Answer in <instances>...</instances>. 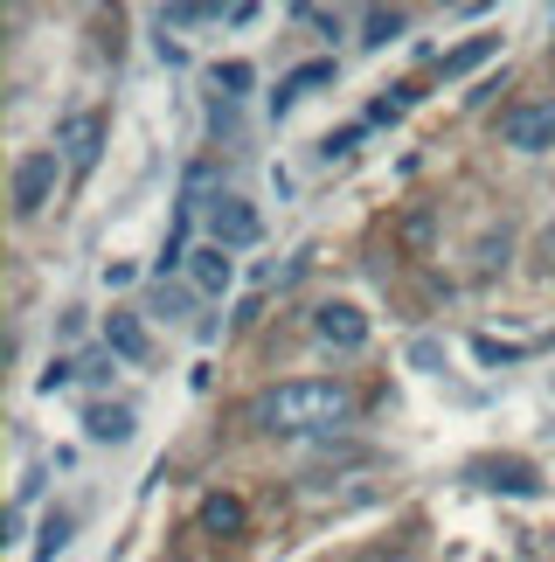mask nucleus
I'll use <instances>...</instances> for the list:
<instances>
[{
  "label": "nucleus",
  "mask_w": 555,
  "mask_h": 562,
  "mask_svg": "<svg viewBox=\"0 0 555 562\" xmlns=\"http://www.w3.org/2000/svg\"><path fill=\"white\" fill-rule=\"evenodd\" d=\"M229 278H237V265H229V250H195V292H229Z\"/></svg>",
  "instance_id": "12"
},
{
  "label": "nucleus",
  "mask_w": 555,
  "mask_h": 562,
  "mask_svg": "<svg viewBox=\"0 0 555 562\" xmlns=\"http://www.w3.org/2000/svg\"><path fill=\"white\" fill-rule=\"evenodd\" d=\"M403 35V14L396 8H375L369 21H361V42H369V49H382V42H396Z\"/></svg>",
  "instance_id": "13"
},
{
  "label": "nucleus",
  "mask_w": 555,
  "mask_h": 562,
  "mask_svg": "<svg viewBox=\"0 0 555 562\" xmlns=\"http://www.w3.org/2000/svg\"><path fill=\"white\" fill-rule=\"evenodd\" d=\"M319 83H333V63H298V70L271 91V104H278V112H292V104L306 98V91H319Z\"/></svg>",
  "instance_id": "9"
},
{
  "label": "nucleus",
  "mask_w": 555,
  "mask_h": 562,
  "mask_svg": "<svg viewBox=\"0 0 555 562\" xmlns=\"http://www.w3.org/2000/svg\"><path fill=\"white\" fill-rule=\"evenodd\" d=\"M70 375H77V369H70V361H56V369H49V375H42V396H56V389H63V382H70Z\"/></svg>",
  "instance_id": "18"
},
{
  "label": "nucleus",
  "mask_w": 555,
  "mask_h": 562,
  "mask_svg": "<svg viewBox=\"0 0 555 562\" xmlns=\"http://www.w3.org/2000/svg\"><path fill=\"white\" fill-rule=\"evenodd\" d=\"M83 430H91L98 445H125V438H133V409H125V403H98L91 417H83Z\"/></svg>",
  "instance_id": "10"
},
{
  "label": "nucleus",
  "mask_w": 555,
  "mask_h": 562,
  "mask_svg": "<svg viewBox=\"0 0 555 562\" xmlns=\"http://www.w3.org/2000/svg\"><path fill=\"white\" fill-rule=\"evenodd\" d=\"M473 480H479V486H494V493H542L535 465H521V459H479V465H473Z\"/></svg>",
  "instance_id": "7"
},
{
  "label": "nucleus",
  "mask_w": 555,
  "mask_h": 562,
  "mask_svg": "<svg viewBox=\"0 0 555 562\" xmlns=\"http://www.w3.org/2000/svg\"><path fill=\"white\" fill-rule=\"evenodd\" d=\"M243 521H250V514H243L237 493H208V501H202V528L208 535H243Z\"/></svg>",
  "instance_id": "11"
},
{
  "label": "nucleus",
  "mask_w": 555,
  "mask_h": 562,
  "mask_svg": "<svg viewBox=\"0 0 555 562\" xmlns=\"http://www.w3.org/2000/svg\"><path fill=\"white\" fill-rule=\"evenodd\" d=\"M258 236H264L258 209L237 202V194H223V202L208 209V244H216V250H243V244H258Z\"/></svg>",
  "instance_id": "3"
},
{
  "label": "nucleus",
  "mask_w": 555,
  "mask_h": 562,
  "mask_svg": "<svg viewBox=\"0 0 555 562\" xmlns=\"http://www.w3.org/2000/svg\"><path fill=\"white\" fill-rule=\"evenodd\" d=\"M56 146H63V160H70L77 175H91L98 154H104V119L98 112H70V119H63V133H56Z\"/></svg>",
  "instance_id": "5"
},
{
  "label": "nucleus",
  "mask_w": 555,
  "mask_h": 562,
  "mask_svg": "<svg viewBox=\"0 0 555 562\" xmlns=\"http://www.w3.org/2000/svg\"><path fill=\"white\" fill-rule=\"evenodd\" d=\"M494 49H500V35H479V42H465V49H452V56H444V77L473 70V63H486V56H494Z\"/></svg>",
  "instance_id": "14"
},
{
  "label": "nucleus",
  "mask_w": 555,
  "mask_h": 562,
  "mask_svg": "<svg viewBox=\"0 0 555 562\" xmlns=\"http://www.w3.org/2000/svg\"><path fill=\"white\" fill-rule=\"evenodd\" d=\"M500 139L514 146V154H555V98H548V104H521V112H507Z\"/></svg>",
  "instance_id": "2"
},
{
  "label": "nucleus",
  "mask_w": 555,
  "mask_h": 562,
  "mask_svg": "<svg viewBox=\"0 0 555 562\" xmlns=\"http://www.w3.org/2000/svg\"><path fill=\"white\" fill-rule=\"evenodd\" d=\"M354 146H361V125H348V133H333L327 146H319V154H327V160H348V154H354Z\"/></svg>",
  "instance_id": "17"
},
{
  "label": "nucleus",
  "mask_w": 555,
  "mask_h": 562,
  "mask_svg": "<svg viewBox=\"0 0 555 562\" xmlns=\"http://www.w3.org/2000/svg\"><path fill=\"white\" fill-rule=\"evenodd\" d=\"M264 430H285V438H313V430H340L354 417V396L340 382H278L250 409Z\"/></svg>",
  "instance_id": "1"
},
{
  "label": "nucleus",
  "mask_w": 555,
  "mask_h": 562,
  "mask_svg": "<svg viewBox=\"0 0 555 562\" xmlns=\"http://www.w3.org/2000/svg\"><path fill=\"white\" fill-rule=\"evenodd\" d=\"M104 355L146 361V319H139V313H112V319H104Z\"/></svg>",
  "instance_id": "8"
},
{
  "label": "nucleus",
  "mask_w": 555,
  "mask_h": 562,
  "mask_svg": "<svg viewBox=\"0 0 555 562\" xmlns=\"http://www.w3.org/2000/svg\"><path fill=\"white\" fill-rule=\"evenodd\" d=\"M63 542H70V514H56V521L42 528V555H35V562H56V555H63Z\"/></svg>",
  "instance_id": "15"
},
{
  "label": "nucleus",
  "mask_w": 555,
  "mask_h": 562,
  "mask_svg": "<svg viewBox=\"0 0 555 562\" xmlns=\"http://www.w3.org/2000/svg\"><path fill=\"white\" fill-rule=\"evenodd\" d=\"M56 188V154H29L14 167V215H35Z\"/></svg>",
  "instance_id": "6"
},
{
  "label": "nucleus",
  "mask_w": 555,
  "mask_h": 562,
  "mask_svg": "<svg viewBox=\"0 0 555 562\" xmlns=\"http://www.w3.org/2000/svg\"><path fill=\"white\" fill-rule=\"evenodd\" d=\"M542 257H548V271H555V223L542 229Z\"/></svg>",
  "instance_id": "19"
},
{
  "label": "nucleus",
  "mask_w": 555,
  "mask_h": 562,
  "mask_svg": "<svg viewBox=\"0 0 555 562\" xmlns=\"http://www.w3.org/2000/svg\"><path fill=\"white\" fill-rule=\"evenodd\" d=\"M216 91H229V98L250 91V63H229V70H216Z\"/></svg>",
  "instance_id": "16"
},
{
  "label": "nucleus",
  "mask_w": 555,
  "mask_h": 562,
  "mask_svg": "<svg viewBox=\"0 0 555 562\" xmlns=\"http://www.w3.org/2000/svg\"><path fill=\"white\" fill-rule=\"evenodd\" d=\"M313 334L327 340V348H340V355H354L361 340H369V313H361V306H348V299H327V306L313 313Z\"/></svg>",
  "instance_id": "4"
}]
</instances>
